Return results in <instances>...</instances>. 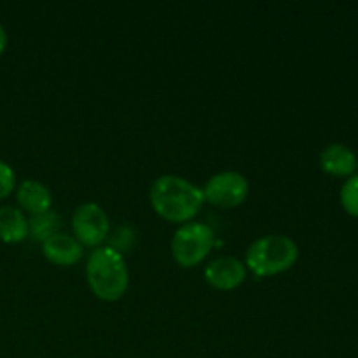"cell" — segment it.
I'll use <instances>...</instances> for the list:
<instances>
[{"label":"cell","mask_w":358,"mask_h":358,"mask_svg":"<svg viewBox=\"0 0 358 358\" xmlns=\"http://www.w3.org/2000/svg\"><path fill=\"white\" fill-rule=\"evenodd\" d=\"M17 201L34 215V213L48 212L51 208L52 196L51 191L42 182L28 178V180L21 182L20 189H17Z\"/></svg>","instance_id":"10"},{"label":"cell","mask_w":358,"mask_h":358,"mask_svg":"<svg viewBox=\"0 0 358 358\" xmlns=\"http://www.w3.org/2000/svg\"><path fill=\"white\" fill-rule=\"evenodd\" d=\"M86 276L94 296L103 301H115L122 297L129 283L128 268L121 252L110 247H101L91 252Z\"/></svg>","instance_id":"2"},{"label":"cell","mask_w":358,"mask_h":358,"mask_svg":"<svg viewBox=\"0 0 358 358\" xmlns=\"http://www.w3.org/2000/svg\"><path fill=\"white\" fill-rule=\"evenodd\" d=\"M59 226H62V219L56 212L48 210V212L42 213H34L28 220V234H30L34 240H48L49 236L58 233Z\"/></svg>","instance_id":"12"},{"label":"cell","mask_w":358,"mask_h":358,"mask_svg":"<svg viewBox=\"0 0 358 358\" xmlns=\"http://www.w3.org/2000/svg\"><path fill=\"white\" fill-rule=\"evenodd\" d=\"M42 252L52 264L70 266L83 257V245L73 236L56 233L42 241Z\"/></svg>","instance_id":"8"},{"label":"cell","mask_w":358,"mask_h":358,"mask_svg":"<svg viewBox=\"0 0 358 358\" xmlns=\"http://www.w3.org/2000/svg\"><path fill=\"white\" fill-rule=\"evenodd\" d=\"M28 234V219L14 206H0V238L6 243H17Z\"/></svg>","instance_id":"11"},{"label":"cell","mask_w":358,"mask_h":358,"mask_svg":"<svg viewBox=\"0 0 358 358\" xmlns=\"http://www.w3.org/2000/svg\"><path fill=\"white\" fill-rule=\"evenodd\" d=\"M341 205L350 215L358 217V175H353L341 187Z\"/></svg>","instance_id":"13"},{"label":"cell","mask_w":358,"mask_h":358,"mask_svg":"<svg viewBox=\"0 0 358 358\" xmlns=\"http://www.w3.org/2000/svg\"><path fill=\"white\" fill-rule=\"evenodd\" d=\"M14 187V171L9 163L0 159V199L6 198Z\"/></svg>","instance_id":"14"},{"label":"cell","mask_w":358,"mask_h":358,"mask_svg":"<svg viewBox=\"0 0 358 358\" xmlns=\"http://www.w3.org/2000/svg\"><path fill=\"white\" fill-rule=\"evenodd\" d=\"M72 227L79 243L96 247L108 234L107 212L98 203H84L73 212Z\"/></svg>","instance_id":"6"},{"label":"cell","mask_w":358,"mask_h":358,"mask_svg":"<svg viewBox=\"0 0 358 358\" xmlns=\"http://www.w3.org/2000/svg\"><path fill=\"white\" fill-rule=\"evenodd\" d=\"M215 234L210 226L203 222H189L178 227L171 240L173 259L184 268L199 264L212 250Z\"/></svg>","instance_id":"4"},{"label":"cell","mask_w":358,"mask_h":358,"mask_svg":"<svg viewBox=\"0 0 358 358\" xmlns=\"http://www.w3.org/2000/svg\"><path fill=\"white\" fill-rule=\"evenodd\" d=\"M320 166L325 173L334 177L352 175L357 168V157L345 143H331L320 152Z\"/></svg>","instance_id":"9"},{"label":"cell","mask_w":358,"mask_h":358,"mask_svg":"<svg viewBox=\"0 0 358 358\" xmlns=\"http://www.w3.org/2000/svg\"><path fill=\"white\" fill-rule=\"evenodd\" d=\"M6 44H7V34H6V30H3L2 23H0V52L6 49Z\"/></svg>","instance_id":"15"},{"label":"cell","mask_w":358,"mask_h":358,"mask_svg":"<svg viewBox=\"0 0 358 358\" xmlns=\"http://www.w3.org/2000/svg\"><path fill=\"white\" fill-rule=\"evenodd\" d=\"M299 248L296 241L285 234H268L257 238L248 247L247 266L257 278L278 275L296 264Z\"/></svg>","instance_id":"3"},{"label":"cell","mask_w":358,"mask_h":358,"mask_svg":"<svg viewBox=\"0 0 358 358\" xmlns=\"http://www.w3.org/2000/svg\"><path fill=\"white\" fill-rule=\"evenodd\" d=\"M248 180L238 171H220L213 175L203 187V196L206 201L220 208H233L245 201L248 196Z\"/></svg>","instance_id":"5"},{"label":"cell","mask_w":358,"mask_h":358,"mask_svg":"<svg viewBox=\"0 0 358 358\" xmlns=\"http://www.w3.org/2000/svg\"><path fill=\"white\" fill-rule=\"evenodd\" d=\"M247 276V266L236 257L224 255L208 262L205 268V280L219 290H231L241 285Z\"/></svg>","instance_id":"7"},{"label":"cell","mask_w":358,"mask_h":358,"mask_svg":"<svg viewBox=\"0 0 358 358\" xmlns=\"http://www.w3.org/2000/svg\"><path fill=\"white\" fill-rule=\"evenodd\" d=\"M150 203L154 210L171 222H185L201 208L203 189L178 175H163L150 185Z\"/></svg>","instance_id":"1"}]
</instances>
